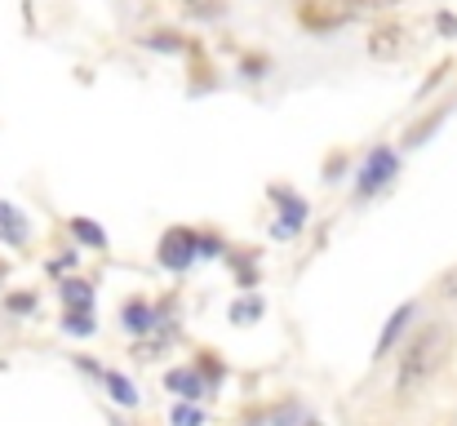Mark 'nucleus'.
I'll return each instance as SVG.
<instances>
[{"label": "nucleus", "mask_w": 457, "mask_h": 426, "mask_svg": "<svg viewBox=\"0 0 457 426\" xmlns=\"http://www.w3.org/2000/svg\"><path fill=\"white\" fill-rule=\"evenodd\" d=\"M445 355H449V329H445V324H427V329H418L413 342H409L404 355H400L395 391H400V396H418V391L440 373Z\"/></svg>", "instance_id": "f257e3e1"}, {"label": "nucleus", "mask_w": 457, "mask_h": 426, "mask_svg": "<svg viewBox=\"0 0 457 426\" xmlns=\"http://www.w3.org/2000/svg\"><path fill=\"white\" fill-rule=\"evenodd\" d=\"M360 13H369L364 0H303L298 4V22H303L306 31H315V36L337 31V27L355 22Z\"/></svg>", "instance_id": "f03ea898"}, {"label": "nucleus", "mask_w": 457, "mask_h": 426, "mask_svg": "<svg viewBox=\"0 0 457 426\" xmlns=\"http://www.w3.org/2000/svg\"><path fill=\"white\" fill-rule=\"evenodd\" d=\"M395 173H400V155H395L391 146H373V151L364 155V164H360L355 196H373V191H382Z\"/></svg>", "instance_id": "7ed1b4c3"}, {"label": "nucleus", "mask_w": 457, "mask_h": 426, "mask_svg": "<svg viewBox=\"0 0 457 426\" xmlns=\"http://www.w3.org/2000/svg\"><path fill=\"white\" fill-rule=\"evenodd\" d=\"M364 49H369L373 63H395V58L404 54V27H400V22H382V27H373V36L364 40Z\"/></svg>", "instance_id": "20e7f679"}, {"label": "nucleus", "mask_w": 457, "mask_h": 426, "mask_svg": "<svg viewBox=\"0 0 457 426\" xmlns=\"http://www.w3.org/2000/svg\"><path fill=\"white\" fill-rule=\"evenodd\" d=\"M195 236L191 231H169L164 236V249H160V258H164V267H187L191 258H195Z\"/></svg>", "instance_id": "39448f33"}, {"label": "nucleus", "mask_w": 457, "mask_h": 426, "mask_svg": "<svg viewBox=\"0 0 457 426\" xmlns=\"http://www.w3.org/2000/svg\"><path fill=\"white\" fill-rule=\"evenodd\" d=\"M271 196H276V200L285 205V222H280V231H298V227H303V218H306L303 196H294V191H285V187H276Z\"/></svg>", "instance_id": "423d86ee"}, {"label": "nucleus", "mask_w": 457, "mask_h": 426, "mask_svg": "<svg viewBox=\"0 0 457 426\" xmlns=\"http://www.w3.org/2000/svg\"><path fill=\"white\" fill-rule=\"evenodd\" d=\"M0 240H9V245H22L27 240V218L13 205H0Z\"/></svg>", "instance_id": "0eeeda50"}, {"label": "nucleus", "mask_w": 457, "mask_h": 426, "mask_svg": "<svg viewBox=\"0 0 457 426\" xmlns=\"http://www.w3.org/2000/svg\"><path fill=\"white\" fill-rule=\"evenodd\" d=\"M71 236L85 240L89 249H103V245H107V231H103L98 222H89V218H71Z\"/></svg>", "instance_id": "6e6552de"}, {"label": "nucleus", "mask_w": 457, "mask_h": 426, "mask_svg": "<svg viewBox=\"0 0 457 426\" xmlns=\"http://www.w3.org/2000/svg\"><path fill=\"white\" fill-rule=\"evenodd\" d=\"M409 315H413V306H400V311H395V315L386 320V329H382V338H378V360H382V355L391 351V342H395V333H400V329L409 324Z\"/></svg>", "instance_id": "1a4fd4ad"}, {"label": "nucleus", "mask_w": 457, "mask_h": 426, "mask_svg": "<svg viewBox=\"0 0 457 426\" xmlns=\"http://www.w3.org/2000/svg\"><path fill=\"white\" fill-rule=\"evenodd\" d=\"M169 391H178V396H187V400H200V396H204V382H200L191 369H187V373L178 369V373H169Z\"/></svg>", "instance_id": "9d476101"}, {"label": "nucleus", "mask_w": 457, "mask_h": 426, "mask_svg": "<svg viewBox=\"0 0 457 426\" xmlns=\"http://www.w3.org/2000/svg\"><path fill=\"white\" fill-rule=\"evenodd\" d=\"M143 45L160 49V54H182L187 49V40H178V31H152V36H143Z\"/></svg>", "instance_id": "9b49d317"}, {"label": "nucleus", "mask_w": 457, "mask_h": 426, "mask_svg": "<svg viewBox=\"0 0 457 426\" xmlns=\"http://www.w3.org/2000/svg\"><path fill=\"white\" fill-rule=\"evenodd\" d=\"M62 297L71 302V306H80V311H89V302H94V288L85 280H67L62 284Z\"/></svg>", "instance_id": "f8f14e48"}, {"label": "nucleus", "mask_w": 457, "mask_h": 426, "mask_svg": "<svg viewBox=\"0 0 457 426\" xmlns=\"http://www.w3.org/2000/svg\"><path fill=\"white\" fill-rule=\"evenodd\" d=\"M107 391H112L125 409H129V405H138V391H134V387H129V378H120V373H107Z\"/></svg>", "instance_id": "ddd939ff"}, {"label": "nucleus", "mask_w": 457, "mask_h": 426, "mask_svg": "<svg viewBox=\"0 0 457 426\" xmlns=\"http://www.w3.org/2000/svg\"><path fill=\"white\" fill-rule=\"evenodd\" d=\"M125 320H129V329H134V333H138V329H152V306L129 302V306H125Z\"/></svg>", "instance_id": "4468645a"}, {"label": "nucleus", "mask_w": 457, "mask_h": 426, "mask_svg": "<svg viewBox=\"0 0 457 426\" xmlns=\"http://www.w3.org/2000/svg\"><path fill=\"white\" fill-rule=\"evenodd\" d=\"M231 315H236V324H249V320H258L262 315V302L253 297V302H236L231 306Z\"/></svg>", "instance_id": "2eb2a0df"}, {"label": "nucleus", "mask_w": 457, "mask_h": 426, "mask_svg": "<svg viewBox=\"0 0 457 426\" xmlns=\"http://www.w3.org/2000/svg\"><path fill=\"white\" fill-rule=\"evenodd\" d=\"M67 329H71V333H94V320H89V311H80V315L71 311V315H67Z\"/></svg>", "instance_id": "dca6fc26"}, {"label": "nucleus", "mask_w": 457, "mask_h": 426, "mask_svg": "<svg viewBox=\"0 0 457 426\" xmlns=\"http://www.w3.org/2000/svg\"><path fill=\"white\" fill-rule=\"evenodd\" d=\"M173 426H200V413L195 409H173Z\"/></svg>", "instance_id": "f3484780"}, {"label": "nucleus", "mask_w": 457, "mask_h": 426, "mask_svg": "<svg viewBox=\"0 0 457 426\" xmlns=\"http://www.w3.org/2000/svg\"><path fill=\"white\" fill-rule=\"evenodd\" d=\"M440 293H445V297H453V293H457V267L449 271V276H445V284H440Z\"/></svg>", "instance_id": "a211bd4d"}, {"label": "nucleus", "mask_w": 457, "mask_h": 426, "mask_svg": "<svg viewBox=\"0 0 457 426\" xmlns=\"http://www.w3.org/2000/svg\"><path fill=\"white\" fill-rule=\"evenodd\" d=\"M440 31H445V36H453V31H457V18H453V13H440Z\"/></svg>", "instance_id": "6ab92c4d"}, {"label": "nucleus", "mask_w": 457, "mask_h": 426, "mask_svg": "<svg viewBox=\"0 0 457 426\" xmlns=\"http://www.w3.org/2000/svg\"><path fill=\"white\" fill-rule=\"evenodd\" d=\"M369 9H391V4H404V0H364Z\"/></svg>", "instance_id": "aec40b11"}]
</instances>
